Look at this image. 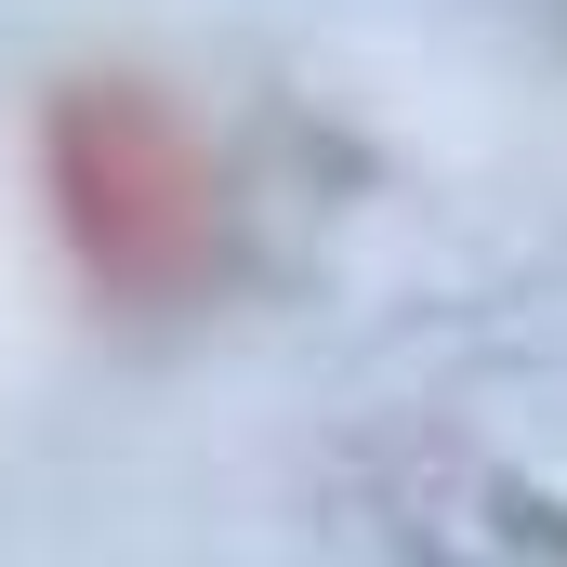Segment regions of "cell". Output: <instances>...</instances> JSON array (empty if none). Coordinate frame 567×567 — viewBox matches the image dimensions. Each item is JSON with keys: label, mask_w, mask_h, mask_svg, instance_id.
<instances>
[{"label": "cell", "mask_w": 567, "mask_h": 567, "mask_svg": "<svg viewBox=\"0 0 567 567\" xmlns=\"http://www.w3.org/2000/svg\"><path fill=\"white\" fill-rule=\"evenodd\" d=\"M40 212L106 317H185L238 265L225 133L158 80H66L40 106Z\"/></svg>", "instance_id": "obj_1"}]
</instances>
